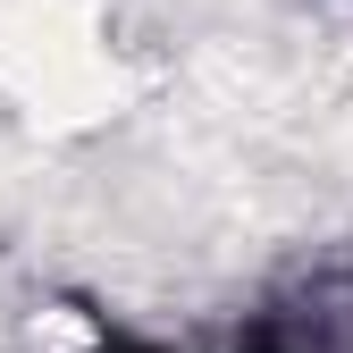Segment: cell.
<instances>
[{"label": "cell", "mask_w": 353, "mask_h": 353, "mask_svg": "<svg viewBox=\"0 0 353 353\" xmlns=\"http://www.w3.org/2000/svg\"><path fill=\"white\" fill-rule=\"evenodd\" d=\"M320 328H328V320H294V328H286V336H278L270 353H345V345H328Z\"/></svg>", "instance_id": "obj_1"}]
</instances>
